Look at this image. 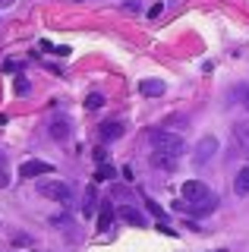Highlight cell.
<instances>
[{
	"mask_svg": "<svg viewBox=\"0 0 249 252\" xmlns=\"http://www.w3.org/2000/svg\"><path fill=\"white\" fill-rule=\"evenodd\" d=\"M149 145L155 148V152L167 155V158H177L180 161V155L186 152V142L180 132H170V129H152L149 132Z\"/></svg>",
	"mask_w": 249,
	"mask_h": 252,
	"instance_id": "1",
	"label": "cell"
},
{
	"mask_svg": "<svg viewBox=\"0 0 249 252\" xmlns=\"http://www.w3.org/2000/svg\"><path fill=\"white\" fill-rule=\"evenodd\" d=\"M38 192H41L44 199L60 202V205H66L73 199V189H69V183H63V180H38Z\"/></svg>",
	"mask_w": 249,
	"mask_h": 252,
	"instance_id": "2",
	"label": "cell"
},
{
	"mask_svg": "<svg viewBox=\"0 0 249 252\" xmlns=\"http://www.w3.org/2000/svg\"><path fill=\"white\" fill-rule=\"evenodd\" d=\"M208 199H212V192H208V186L202 183V180H186V183H183V202L202 205V202H208Z\"/></svg>",
	"mask_w": 249,
	"mask_h": 252,
	"instance_id": "3",
	"label": "cell"
},
{
	"mask_svg": "<svg viewBox=\"0 0 249 252\" xmlns=\"http://www.w3.org/2000/svg\"><path fill=\"white\" fill-rule=\"evenodd\" d=\"M51 173H54V164H48V161H35V158H32V161H26V164L19 167V177H22V180L51 177Z\"/></svg>",
	"mask_w": 249,
	"mask_h": 252,
	"instance_id": "4",
	"label": "cell"
},
{
	"mask_svg": "<svg viewBox=\"0 0 249 252\" xmlns=\"http://www.w3.org/2000/svg\"><path fill=\"white\" fill-rule=\"evenodd\" d=\"M215 152H218V139H215V136H202L199 145H196V155H192V161H196V164H208V161L215 158Z\"/></svg>",
	"mask_w": 249,
	"mask_h": 252,
	"instance_id": "5",
	"label": "cell"
},
{
	"mask_svg": "<svg viewBox=\"0 0 249 252\" xmlns=\"http://www.w3.org/2000/svg\"><path fill=\"white\" fill-rule=\"evenodd\" d=\"M48 136H51L54 142H66L69 136H73V123H69L66 117H57V120L48 123Z\"/></svg>",
	"mask_w": 249,
	"mask_h": 252,
	"instance_id": "6",
	"label": "cell"
},
{
	"mask_svg": "<svg viewBox=\"0 0 249 252\" xmlns=\"http://www.w3.org/2000/svg\"><path fill=\"white\" fill-rule=\"evenodd\" d=\"M123 132H126V126L120 120H104L98 126V139L101 142H117V139H123Z\"/></svg>",
	"mask_w": 249,
	"mask_h": 252,
	"instance_id": "7",
	"label": "cell"
},
{
	"mask_svg": "<svg viewBox=\"0 0 249 252\" xmlns=\"http://www.w3.org/2000/svg\"><path fill=\"white\" fill-rule=\"evenodd\" d=\"M233 145L240 148L246 158H249V120H240L233 123Z\"/></svg>",
	"mask_w": 249,
	"mask_h": 252,
	"instance_id": "8",
	"label": "cell"
},
{
	"mask_svg": "<svg viewBox=\"0 0 249 252\" xmlns=\"http://www.w3.org/2000/svg\"><path fill=\"white\" fill-rule=\"evenodd\" d=\"M139 92H142L145 98H161V94L167 92V85L161 82V79H142V82H139Z\"/></svg>",
	"mask_w": 249,
	"mask_h": 252,
	"instance_id": "9",
	"label": "cell"
},
{
	"mask_svg": "<svg viewBox=\"0 0 249 252\" xmlns=\"http://www.w3.org/2000/svg\"><path fill=\"white\" fill-rule=\"evenodd\" d=\"M114 218H117L114 205H111V202H104V205H101V211H98V220H95V224H98V230H101V233H104V230H111V227H114Z\"/></svg>",
	"mask_w": 249,
	"mask_h": 252,
	"instance_id": "10",
	"label": "cell"
},
{
	"mask_svg": "<svg viewBox=\"0 0 249 252\" xmlns=\"http://www.w3.org/2000/svg\"><path fill=\"white\" fill-rule=\"evenodd\" d=\"M120 218L126 220V224H133V227H145V224H149V218H145V215H139L133 205H123V208H120Z\"/></svg>",
	"mask_w": 249,
	"mask_h": 252,
	"instance_id": "11",
	"label": "cell"
},
{
	"mask_svg": "<svg viewBox=\"0 0 249 252\" xmlns=\"http://www.w3.org/2000/svg\"><path fill=\"white\" fill-rule=\"evenodd\" d=\"M95 205H98V186L92 183L85 189V202H82V215H95Z\"/></svg>",
	"mask_w": 249,
	"mask_h": 252,
	"instance_id": "12",
	"label": "cell"
},
{
	"mask_svg": "<svg viewBox=\"0 0 249 252\" xmlns=\"http://www.w3.org/2000/svg\"><path fill=\"white\" fill-rule=\"evenodd\" d=\"M233 192H237V195H249V164L237 173V180H233Z\"/></svg>",
	"mask_w": 249,
	"mask_h": 252,
	"instance_id": "13",
	"label": "cell"
},
{
	"mask_svg": "<svg viewBox=\"0 0 249 252\" xmlns=\"http://www.w3.org/2000/svg\"><path fill=\"white\" fill-rule=\"evenodd\" d=\"M152 164H155V167H161V170H174V167H177V158H167V155L155 152V155H152Z\"/></svg>",
	"mask_w": 249,
	"mask_h": 252,
	"instance_id": "14",
	"label": "cell"
},
{
	"mask_svg": "<svg viewBox=\"0 0 249 252\" xmlns=\"http://www.w3.org/2000/svg\"><path fill=\"white\" fill-rule=\"evenodd\" d=\"M117 177V170L111 167V164H98V167H95V180H98V183H104V180H114Z\"/></svg>",
	"mask_w": 249,
	"mask_h": 252,
	"instance_id": "15",
	"label": "cell"
},
{
	"mask_svg": "<svg viewBox=\"0 0 249 252\" xmlns=\"http://www.w3.org/2000/svg\"><path fill=\"white\" fill-rule=\"evenodd\" d=\"M85 107H89V110H98V107H104V94H101V92H92L89 98H85Z\"/></svg>",
	"mask_w": 249,
	"mask_h": 252,
	"instance_id": "16",
	"label": "cell"
},
{
	"mask_svg": "<svg viewBox=\"0 0 249 252\" xmlns=\"http://www.w3.org/2000/svg\"><path fill=\"white\" fill-rule=\"evenodd\" d=\"M10 186V170H6V155H0V189Z\"/></svg>",
	"mask_w": 249,
	"mask_h": 252,
	"instance_id": "17",
	"label": "cell"
},
{
	"mask_svg": "<svg viewBox=\"0 0 249 252\" xmlns=\"http://www.w3.org/2000/svg\"><path fill=\"white\" fill-rule=\"evenodd\" d=\"M149 211H152V215H155V218L161 220V224H164V218H167V215H164V208H161L158 202H152V199H149Z\"/></svg>",
	"mask_w": 249,
	"mask_h": 252,
	"instance_id": "18",
	"label": "cell"
},
{
	"mask_svg": "<svg viewBox=\"0 0 249 252\" xmlns=\"http://www.w3.org/2000/svg\"><path fill=\"white\" fill-rule=\"evenodd\" d=\"M16 92H19V94H29V82H26V79H22V76L16 79Z\"/></svg>",
	"mask_w": 249,
	"mask_h": 252,
	"instance_id": "19",
	"label": "cell"
},
{
	"mask_svg": "<svg viewBox=\"0 0 249 252\" xmlns=\"http://www.w3.org/2000/svg\"><path fill=\"white\" fill-rule=\"evenodd\" d=\"M95 164H107V152H104V148H95Z\"/></svg>",
	"mask_w": 249,
	"mask_h": 252,
	"instance_id": "20",
	"label": "cell"
},
{
	"mask_svg": "<svg viewBox=\"0 0 249 252\" xmlns=\"http://www.w3.org/2000/svg\"><path fill=\"white\" fill-rule=\"evenodd\" d=\"M123 10H126V13H139V0H126V3H123Z\"/></svg>",
	"mask_w": 249,
	"mask_h": 252,
	"instance_id": "21",
	"label": "cell"
},
{
	"mask_svg": "<svg viewBox=\"0 0 249 252\" xmlns=\"http://www.w3.org/2000/svg\"><path fill=\"white\" fill-rule=\"evenodd\" d=\"M186 120H183V117H167V120H164V126H183Z\"/></svg>",
	"mask_w": 249,
	"mask_h": 252,
	"instance_id": "22",
	"label": "cell"
},
{
	"mask_svg": "<svg viewBox=\"0 0 249 252\" xmlns=\"http://www.w3.org/2000/svg\"><path fill=\"white\" fill-rule=\"evenodd\" d=\"M13 243H16V246H29L32 240H29V236H13Z\"/></svg>",
	"mask_w": 249,
	"mask_h": 252,
	"instance_id": "23",
	"label": "cell"
},
{
	"mask_svg": "<svg viewBox=\"0 0 249 252\" xmlns=\"http://www.w3.org/2000/svg\"><path fill=\"white\" fill-rule=\"evenodd\" d=\"M16 0H0V10H6V6H13Z\"/></svg>",
	"mask_w": 249,
	"mask_h": 252,
	"instance_id": "24",
	"label": "cell"
},
{
	"mask_svg": "<svg viewBox=\"0 0 249 252\" xmlns=\"http://www.w3.org/2000/svg\"><path fill=\"white\" fill-rule=\"evenodd\" d=\"M243 107H249V89L243 92Z\"/></svg>",
	"mask_w": 249,
	"mask_h": 252,
	"instance_id": "25",
	"label": "cell"
},
{
	"mask_svg": "<svg viewBox=\"0 0 249 252\" xmlns=\"http://www.w3.org/2000/svg\"><path fill=\"white\" fill-rule=\"evenodd\" d=\"M218 252H224V249H218Z\"/></svg>",
	"mask_w": 249,
	"mask_h": 252,
	"instance_id": "26",
	"label": "cell"
}]
</instances>
